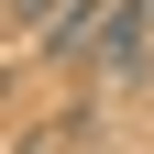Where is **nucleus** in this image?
<instances>
[{
	"mask_svg": "<svg viewBox=\"0 0 154 154\" xmlns=\"http://www.w3.org/2000/svg\"><path fill=\"white\" fill-rule=\"evenodd\" d=\"M154 77V0H121L110 11V33H99V55L77 66V88H99V99H132Z\"/></svg>",
	"mask_w": 154,
	"mask_h": 154,
	"instance_id": "1",
	"label": "nucleus"
},
{
	"mask_svg": "<svg viewBox=\"0 0 154 154\" xmlns=\"http://www.w3.org/2000/svg\"><path fill=\"white\" fill-rule=\"evenodd\" d=\"M110 11H121V0H77V11H55L33 44H44L55 66H88V55H99V33H110Z\"/></svg>",
	"mask_w": 154,
	"mask_h": 154,
	"instance_id": "2",
	"label": "nucleus"
},
{
	"mask_svg": "<svg viewBox=\"0 0 154 154\" xmlns=\"http://www.w3.org/2000/svg\"><path fill=\"white\" fill-rule=\"evenodd\" d=\"M55 11H77V0H11V33H22V44H33V33H44Z\"/></svg>",
	"mask_w": 154,
	"mask_h": 154,
	"instance_id": "3",
	"label": "nucleus"
}]
</instances>
